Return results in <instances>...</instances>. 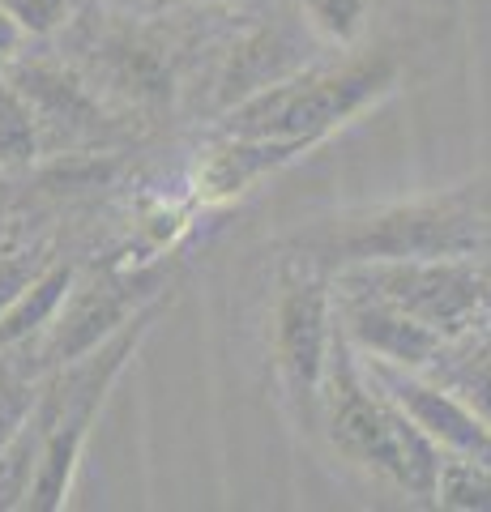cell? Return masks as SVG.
<instances>
[{
    "label": "cell",
    "instance_id": "obj_1",
    "mask_svg": "<svg viewBox=\"0 0 491 512\" xmlns=\"http://www.w3.org/2000/svg\"><path fill=\"white\" fill-rule=\"evenodd\" d=\"M295 244L308 261L334 269L410 256H491V175L329 218Z\"/></svg>",
    "mask_w": 491,
    "mask_h": 512
},
{
    "label": "cell",
    "instance_id": "obj_2",
    "mask_svg": "<svg viewBox=\"0 0 491 512\" xmlns=\"http://www.w3.org/2000/svg\"><path fill=\"white\" fill-rule=\"evenodd\" d=\"M321 423L338 457H346L351 466H363L406 495L436 491L445 448L368 376V367L355 355V346L342 338V329L334 338L321 389Z\"/></svg>",
    "mask_w": 491,
    "mask_h": 512
},
{
    "label": "cell",
    "instance_id": "obj_3",
    "mask_svg": "<svg viewBox=\"0 0 491 512\" xmlns=\"http://www.w3.org/2000/svg\"><path fill=\"white\" fill-rule=\"evenodd\" d=\"M402 86V60L393 52H368L329 69H304L235 103L223 120V137H291L321 146L342 124L385 103Z\"/></svg>",
    "mask_w": 491,
    "mask_h": 512
},
{
    "label": "cell",
    "instance_id": "obj_4",
    "mask_svg": "<svg viewBox=\"0 0 491 512\" xmlns=\"http://www.w3.org/2000/svg\"><path fill=\"white\" fill-rule=\"evenodd\" d=\"M158 308H163V303L141 308L116 338H107L99 350H90L86 359L60 367V376L47 384V393H39V410L47 419V440H43L39 466H35V478H30V491H26L22 508H30V512L65 508L73 474H77V466H82L90 427H94V419H99L112 384L120 380L129 359L141 350V342H146Z\"/></svg>",
    "mask_w": 491,
    "mask_h": 512
},
{
    "label": "cell",
    "instance_id": "obj_5",
    "mask_svg": "<svg viewBox=\"0 0 491 512\" xmlns=\"http://www.w3.org/2000/svg\"><path fill=\"white\" fill-rule=\"evenodd\" d=\"M342 286L389 299L436 329L440 338H470L491 316V265L483 256H410V261H363L338 269Z\"/></svg>",
    "mask_w": 491,
    "mask_h": 512
},
{
    "label": "cell",
    "instance_id": "obj_6",
    "mask_svg": "<svg viewBox=\"0 0 491 512\" xmlns=\"http://www.w3.org/2000/svg\"><path fill=\"white\" fill-rule=\"evenodd\" d=\"M338 338V303L334 286L316 269V261L291 269L278 282L274 312H269V346H274V367L282 393L304 419H321V389L329 372Z\"/></svg>",
    "mask_w": 491,
    "mask_h": 512
},
{
    "label": "cell",
    "instance_id": "obj_7",
    "mask_svg": "<svg viewBox=\"0 0 491 512\" xmlns=\"http://www.w3.org/2000/svg\"><path fill=\"white\" fill-rule=\"evenodd\" d=\"M359 359L368 367V376L427 431V436L445 448V453L491 461V427L483 423V414L474 410L462 393H453L445 380L415 372V367H398V363H385V359H372V355H359Z\"/></svg>",
    "mask_w": 491,
    "mask_h": 512
},
{
    "label": "cell",
    "instance_id": "obj_8",
    "mask_svg": "<svg viewBox=\"0 0 491 512\" xmlns=\"http://www.w3.org/2000/svg\"><path fill=\"white\" fill-rule=\"evenodd\" d=\"M154 295L158 291H141V286L120 278H90L82 286H73L65 308L52 320V329L43 333V363L69 367L77 359H86L107 338H116L141 308H150Z\"/></svg>",
    "mask_w": 491,
    "mask_h": 512
},
{
    "label": "cell",
    "instance_id": "obj_9",
    "mask_svg": "<svg viewBox=\"0 0 491 512\" xmlns=\"http://www.w3.org/2000/svg\"><path fill=\"white\" fill-rule=\"evenodd\" d=\"M334 303H338V329L342 338L351 342L359 355L398 363V367H415V372H427L440 350L449 346V338H440L436 329H427L423 320H415L410 312L393 308L389 299L368 295L359 286H334Z\"/></svg>",
    "mask_w": 491,
    "mask_h": 512
},
{
    "label": "cell",
    "instance_id": "obj_10",
    "mask_svg": "<svg viewBox=\"0 0 491 512\" xmlns=\"http://www.w3.org/2000/svg\"><path fill=\"white\" fill-rule=\"evenodd\" d=\"M5 77L22 90V99L35 111L43 146H60V141H65V146H86V141L103 137L107 111L69 64L13 60Z\"/></svg>",
    "mask_w": 491,
    "mask_h": 512
},
{
    "label": "cell",
    "instance_id": "obj_11",
    "mask_svg": "<svg viewBox=\"0 0 491 512\" xmlns=\"http://www.w3.org/2000/svg\"><path fill=\"white\" fill-rule=\"evenodd\" d=\"M304 69H308L304 39L282 22L261 26V30H252V35H244L231 47L227 69H223V77H218V99H223V107H235V103H244V99H252V94H261V90L278 86V82H287V77L304 73Z\"/></svg>",
    "mask_w": 491,
    "mask_h": 512
},
{
    "label": "cell",
    "instance_id": "obj_12",
    "mask_svg": "<svg viewBox=\"0 0 491 512\" xmlns=\"http://www.w3.org/2000/svg\"><path fill=\"white\" fill-rule=\"evenodd\" d=\"M312 141H291V137H227L223 146H214L210 158L201 163V192L210 201H231L240 192L257 188L265 175L282 171L295 163Z\"/></svg>",
    "mask_w": 491,
    "mask_h": 512
},
{
    "label": "cell",
    "instance_id": "obj_13",
    "mask_svg": "<svg viewBox=\"0 0 491 512\" xmlns=\"http://www.w3.org/2000/svg\"><path fill=\"white\" fill-rule=\"evenodd\" d=\"M77 286V269L69 261L43 265V274L26 286V291L0 312V350H13L30 338H43L52 329V320L65 308V299Z\"/></svg>",
    "mask_w": 491,
    "mask_h": 512
},
{
    "label": "cell",
    "instance_id": "obj_14",
    "mask_svg": "<svg viewBox=\"0 0 491 512\" xmlns=\"http://www.w3.org/2000/svg\"><path fill=\"white\" fill-rule=\"evenodd\" d=\"M427 376L445 380L453 393H462L491 427V338L470 333V338L449 342L440 350V359L427 367Z\"/></svg>",
    "mask_w": 491,
    "mask_h": 512
},
{
    "label": "cell",
    "instance_id": "obj_15",
    "mask_svg": "<svg viewBox=\"0 0 491 512\" xmlns=\"http://www.w3.org/2000/svg\"><path fill=\"white\" fill-rule=\"evenodd\" d=\"M432 504L449 512H491V461L445 453L440 457Z\"/></svg>",
    "mask_w": 491,
    "mask_h": 512
},
{
    "label": "cell",
    "instance_id": "obj_16",
    "mask_svg": "<svg viewBox=\"0 0 491 512\" xmlns=\"http://www.w3.org/2000/svg\"><path fill=\"white\" fill-rule=\"evenodd\" d=\"M39 150H43V137H39L35 111H30L22 90L9 77H0V171L35 163Z\"/></svg>",
    "mask_w": 491,
    "mask_h": 512
},
{
    "label": "cell",
    "instance_id": "obj_17",
    "mask_svg": "<svg viewBox=\"0 0 491 512\" xmlns=\"http://www.w3.org/2000/svg\"><path fill=\"white\" fill-rule=\"evenodd\" d=\"M304 18L321 39L329 43H355L363 22H368L372 0H299Z\"/></svg>",
    "mask_w": 491,
    "mask_h": 512
},
{
    "label": "cell",
    "instance_id": "obj_18",
    "mask_svg": "<svg viewBox=\"0 0 491 512\" xmlns=\"http://www.w3.org/2000/svg\"><path fill=\"white\" fill-rule=\"evenodd\" d=\"M39 406L35 384H26L22 376L0 372V453L18 440V431L30 423V414Z\"/></svg>",
    "mask_w": 491,
    "mask_h": 512
},
{
    "label": "cell",
    "instance_id": "obj_19",
    "mask_svg": "<svg viewBox=\"0 0 491 512\" xmlns=\"http://www.w3.org/2000/svg\"><path fill=\"white\" fill-rule=\"evenodd\" d=\"M26 39H47L69 22V0H0Z\"/></svg>",
    "mask_w": 491,
    "mask_h": 512
},
{
    "label": "cell",
    "instance_id": "obj_20",
    "mask_svg": "<svg viewBox=\"0 0 491 512\" xmlns=\"http://www.w3.org/2000/svg\"><path fill=\"white\" fill-rule=\"evenodd\" d=\"M43 274V261L39 252H13V256H0V312L18 299L30 282Z\"/></svg>",
    "mask_w": 491,
    "mask_h": 512
},
{
    "label": "cell",
    "instance_id": "obj_21",
    "mask_svg": "<svg viewBox=\"0 0 491 512\" xmlns=\"http://www.w3.org/2000/svg\"><path fill=\"white\" fill-rule=\"evenodd\" d=\"M26 43V35H22V26L9 18L5 13V5H0V60H9L13 52H18V47Z\"/></svg>",
    "mask_w": 491,
    "mask_h": 512
}]
</instances>
